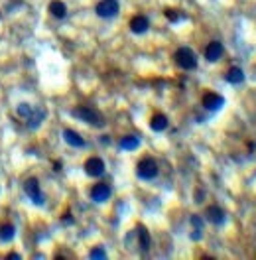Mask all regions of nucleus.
I'll return each instance as SVG.
<instances>
[{
    "mask_svg": "<svg viewBox=\"0 0 256 260\" xmlns=\"http://www.w3.org/2000/svg\"><path fill=\"white\" fill-rule=\"evenodd\" d=\"M148 28H150V22H148L146 16H134V18L130 20V30H132L134 34H146Z\"/></svg>",
    "mask_w": 256,
    "mask_h": 260,
    "instance_id": "11",
    "label": "nucleus"
},
{
    "mask_svg": "<svg viewBox=\"0 0 256 260\" xmlns=\"http://www.w3.org/2000/svg\"><path fill=\"white\" fill-rule=\"evenodd\" d=\"M8 259H16V260H18V259H20V255H16V253H12V255H8Z\"/></svg>",
    "mask_w": 256,
    "mask_h": 260,
    "instance_id": "24",
    "label": "nucleus"
},
{
    "mask_svg": "<svg viewBox=\"0 0 256 260\" xmlns=\"http://www.w3.org/2000/svg\"><path fill=\"white\" fill-rule=\"evenodd\" d=\"M173 59H175V63H177L181 69H185V71H191V69L197 67V55L193 53V50H189V48H179L177 52L173 53Z\"/></svg>",
    "mask_w": 256,
    "mask_h": 260,
    "instance_id": "2",
    "label": "nucleus"
},
{
    "mask_svg": "<svg viewBox=\"0 0 256 260\" xmlns=\"http://www.w3.org/2000/svg\"><path fill=\"white\" fill-rule=\"evenodd\" d=\"M201 104H203V108L215 112V110H219L225 104V99L221 95H217V93H205L203 99H201Z\"/></svg>",
    "mask_w": 256,
    "mask_h": 260,
    "instance_id": "8",
    "label": "nucleus"
},
{
    "mask_svg": "<svg viewBox=\"0 0 256 260\" xmlns=\"http://www.w3.org/2000/svg\"><path fill=\"white\" fill-rule=\"evenodd\" d=\"M63 140L69 144V146H73V148H83L85 146V140H83V136H79L75 130H63Z\"/></svg>",
    "mask_w": 256,
    "mask_h": 260,
    "instance_id": "13",
    "label": "nucleus"
},
{
    "mask_svg": "<svg viewBox=\"0 0 256 260\" xmlns=\"http://www.w3.org/2000/svg\"><path fill=\"white\" fill-rule=\"evenodd\" d=\"M110 195H112V189H110L108 183H95L93 189H91V199L97 201V203H104V201H108Z\"/></svg>",
    "mask_w": 256,
    "mask_h": 260,
    "instance_id": "6",
    "label": "nucleus"
},
{
    "mask_svg": "<svg viewBox=\"0 0 256 260\" xmlns=\"http://www.w3.org/2000/svg\"><path fill=\"white\" fill-rule=\"evenodd\" d=\"M118 146H120L122 150H136V148L140 146V138H138V136H124V138L118 142Z\"/></svg>",
    "mask_w": 256,
    "mask_h": 260,
    "instance_id": "19",
    "label": "nucleus"
},
{
    "mask_svg": "<svg viewBox=\"0 0 256 260\" xmlns=\"http://www.w3.org/2000/svg\"><path fill=\"white\" fill-rule=\"evenodd\" d=\"M16 112H18V116H20V118H24V120H26V118L30 116V112H32V106H30L28 103H22V104H18V110H16Z\"/></svg>",
    "mask_w": 256,
    "mask_h": 260,
    "instance_id": "21",
    "label": "nucleus"
},
{
    "mask_svg": "<svg viewBox=\"0 0 256 260\" xmlns=\"http://www.w3.org/2000/svg\"><path fill=\"white\" fill-rule=\"evenodd\" d=\"M24 193L32 199L34 205H44L46 203V197H44V193L40 189V181L36 177H30V179L24 181Z\"/></svg>",
    "mask_w": 256,
    "mask_h": 260,
    "instance_id": "3",
    "label": "nucleus"
},
{
    "mask_svg": "<svg viewBox=\"0 0 256 260\" xmlns=\"http://www.w3.org/2000/svg\"><path fill=\"white\" fill-rule=\"evenodd\" d=\"M118 10H120L118 0H101L95 8L97 16H101V18H114L118 14Z\"/></svg>",
    "mask_w": 256,
    "mask_h": 260,
    "instance_id": "5",
    "label": "nucleus"
},
{
    "mask_svg": "<svg viewBox=\"0 0 256 260\" xmlns=\"http://www.w3.org/2000/svg\"><path fill=\"white\" fill-rule=\"evenodd\" d=\"M89 259H106V253H104L102 247H97V249H93L89 253Z\"/></svg>",
    "mask_w": 256,
    "mask_h": 260,
    "instance_id": "22",
    "label": "nucleus"
},
{
    "mask_svg": "<svg viewBox=\"0 0 256 260\" xmlns=\"http://www.w3.org/2000/svg\"><path fill=\"white\" fill-rule=\"evenodd\" d=\"M205 57L209 61H219L223 57V44L221 42H211L207 48H205Z\"/></svg>",
    "mask_w": 256,
    "mask_h": 260,
    "instance_id": "12",
    "label": "nucleus"
},
{
    "mask_svg": "<svg viewBox=\"0 0 256 260\" xmlns=\"http://www.w3.org/2000/svg\"><path fill=\"white\" fill-rule=\"evenodd\" d=\"M225 79H227L231 85H241V83L245 81V73H243V69H241V67H231V69L227 71Z\"/></svg>",
    "mask_w": 256,
    "mask_h": 260,
    "instance_id": "15",
    "label": "nucleus"
},
{
    "mask_svg": "<svg viewBox=\"0 0 256 260\" xmlns=\"http://www.w3.org/2000/svg\"><path fill=\"white\" fill-rule=\"evenodd\" d=\"M14 235H16L14 225H2V227H0V241H2V243H10V241L14 239Z\"/></svg>",
    "mask_w": 256,
    "mask_h": 260,
    "instance_id": "20",
    "label": "nucleus"
},
{
    "mask_svg": "<svg viewBox=\"0 0 256 260\" xmlns=\"http://www.w3.org/2000/svg\"><path fill=\"white\" fill-rule=\"evenodd\" d=\"M164 14H166V18H168L170 22H179V20H181V16H179L175 10H171V8H168Z\"/></svg>",
    "mask_w": 256,
    "mask_h": 260,
    "instance_id": "23",
    "label": "nucleus"
},
{
    "mask_svg": "<svg viewBox=\"0 0 256 260\" xmlns=\"http://www.w3.org/2000/svg\"><path fill=\"white\" fill-rule=\"evenodd\" d=\"M50 12L55 16V18H59V20H61V18H65V16H67V6H65L61 0H53V2L50 4Z\"/></svg>",
    "mask_w": 256,
    "mask_h": 260,
    "instance_id": "18",
    "label": "nucleus"
},
{
    "mask_svg": "<svg viewBox=\"0 0 256 260\" xmlns=\"http://www.w3.org/2000/svg\"><path fill=\"white\" fill-rule=\"evenodd\" d=\"M191 225H193V233H191V239L193 241H199L203 237V219L199 215H191Z\"/></svg>",
    "mask_w": 256,
    "mask_h": 260,
    "instance_id": "16",
    "label": "nucleus"
},
{
    "mask_svg": "<svg viewBox=\"0 0 256 260\" xmlns=\"http://www.w3.org/2000/svg\"><path fill=\"white\" fill-rule=\"evenodd\" d=\"M85 173L91 177H101L104 173V162L101 158H89L85 162Z\"/></svg>",
    "mask_w": 256,
    "mask_h": 260,
    "instance_id": "7",
    "label": "nucleus"
},
{
    "mask_svg": "<svg viewBox=\"0 0 256 260\" xmlns=\"http://www.w3.org/2000/svg\"><path fill=\"white\" fill-rule=\"evenodd\" d=\"M150 128H152L154 132H162V130H166L168 128V118H166V114H154L152 120H150Z\"/></svg>",
    "mask_w": 256,
    "mask_h": 260,
    "instance_id": "17",
    "label": "nucleus"
},
{
    "mask_svg": "<svg viewBox=\"0 0 256 260\" xmlns=\"http://www.w3.org/2000/svg\"><path fill=\"white\" fill-rule=\"evenodd\" d=\"M136 235H138V245H140V249H142V251L146 253V251L150 249V245H152L148 229H146L144 225H138V227H136Z\"/></svg>",
    "mask_w": 256,
    "mask_h": 260,
    "instance_id": "14",
    "label": "nucleus"
},
{
    "mask_svg": "<svg viewBox=\"0 0 256 260\" xmlns=\"http://www.w3.org/2000/svg\"><path fill=\"white\" fill-rule=\"evenodd\" d=\"M136 173L140 179H154L158 175V164L154 158H142L136 166Z\"/></svg>",
    "mask_w": 256,
    "mask_h": 260,
    "instance_id": "4",
    "label": "nucleus"
},
{
    "mask_svg": "<svg viewBox=\"0 0 256 260\" xmlns=\"http://www.w3.org/2000/svg\"><path fill=\"white\" fill-rule=\"evenodd\" d=\"M205 217H207V221L213 223V225H223V223H225V211H223L221 207H217V205L207 207Z\"/></svg>",
    "mask_w": 256,
    "mask_h": 260,
    "instance_id": "10",
    "label": "nucleus"
},
{
    "mask_svg": "<svg viewBox=\"0 0 256 260\" xmlns=\"http://www.w3.org/2000/svg\"><path fill=\"white\" fill-rule=\"evenodd\" d=\"M44 118H46V108H32L30 116L26 118V126L30 130H36V128H40V124L44 122Z\"/></svg>",
    "mask_w": 256,
    "mask_h": 260,
    "instance_id": "9",
    "label": "nucleus"
},
{
    "mask_svg": "<svg viewBox=\"0 0 256 260\" xmlns=\"http://www.w3.org/2000/svg\"><path fill=\"white\" fill-rule=\"evenodd\" d=\"M71 114H73L75 118L91 124V126H97V128H102V126H104V118L101 116V112H97V110L91 108V106H77V108L71 110Z\"/></svg>",
    "mask_w": 256,
    "mask_h": 260,
    "instance_id": "1",
    "label": "nucleus"
}]
</instances>
